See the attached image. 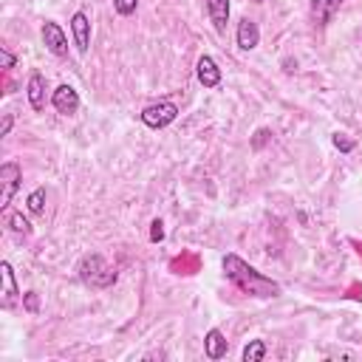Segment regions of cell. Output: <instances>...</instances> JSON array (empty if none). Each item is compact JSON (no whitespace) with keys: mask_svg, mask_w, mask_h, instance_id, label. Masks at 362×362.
<instances>
[{"mask_svg":"<svg viewBox=\"0 0 362 362\" xmlns=\"http://www.w3.org/2000/svg\"><path fill=\"white\" fill-rule=\"evenodd\" d=\"M221 263H223L226 280H232L243 294H252V297H277V294H280V286H277L272 277L260 274L255 266H249L243 257H238V255H223Z\"/></svg>","mask_w":362,"mask_h":362,"instance_id":"1","label":"cell"},{"mask_svg":"<svg viewBox=\"0 0 362 362\" xmlns=\"http://www.w3.org/2000/svg\"><path fill=\"white\" fill-rule=\"evenodd\" d=\"M76 274H79V280L85 283V286H90V288H110L113 283H116V269L102 257V255H96V252H90V255H85L82 260H79V266H76Z\"/></svg>","mask_w":362,"mask_h":362,"instance_id":"2","label":"cell"},{"mask_svg":"<svg viewBox=\"0 0 362 362\" xmlns=\"http://www.w3.org/2000/svg\"><path fill=\"white\" fill-rule=\"evenodd\" d=\"M175 119H178V105H173V102H167V99L153 102V105H147V107L141 110V122H144L147 127H153V130H161V127L173 124Z\"/></svg>","mask_w":362,"mask_h":362,"instance_id":"3","label":"cell"},{"mask_svg":"<svg viewBox=\"0 0 362 362\" xmlns=\"http://www.w3.org/2000/svg\"><path fill=\"white\" fill-rule=\"evenodd\" d=\"M20 181H23V170H20V164L6 161V164L0 167V209H6V206L11 204L14 192L20 189Z\"/></svg>","mask_w":362,"mask_h":362,"instance_id":"4","label":"cell"},{"mask_svg":"<svg viewBox=\"0 0 362 362\" xmlns=\"http://www.w3.org/2000/svg\"><path fill=\"white\" fill-rule=\"evenodd\" d=\"M40 34H42L45 48H48L54 57H65V54H68V37H65V31H62L54 20H45L42 28H40Z\"/></svg>","mask_w":362,"mask_h":362,"instance_id":"5","label":"cell"},{"mask_svg":"<svg viewBox=\"0 0 362 362\" xmlns=\"http://www.w3.org/2000/svg\"><path fill=\"white\" fill-rule=\"evenodd\" d=\"M51 105H54V110L62 113V116L76 113V110H79V93H76V88L59 85V88L51 93Z\"/></svg>","mask_w":362,"mask_h":362,"instance_id":"6","label":"cell"},{"mask_svg":"<svg viewBox=\"0 0 362 362\" xmlns=\"http://www.w3.org/2000/svg\"><path fill=\"white\" fill-rule=\"evenodd\" d=\"M71 37H74V45L79 54H88V45H90V20L85 11H76L71 17Z\"/></svg>","mask_w":362,"mask_h":362,"instance_id":"7","label":"cell"},{"mask_svg":"<svg viewBox=\"0 0 362 362\" xmlns=\"http://www.w3.org/2000/svg\"><path fill=\"white\" fill-rule=\"evenodd\" d=\"M195 74H198V82H201L206 90H212V88L221 85V68H218V62H215L209 54H204V57L198 59Z\"/></svg>","mask_w":362,"mask_h":362,"instance_id":"8","label":"cell"},{"mask_svg":"<svg viewBox=\"0 0 362 362\" xmlns=\"http://www.w3.org/2000/svg\"><path fill=\"white\" fill-rule=\"evenodd\" d=\"M235 40H238V48H240V51H252V48H257V42H260V28H257V23L249 20V17H243V20L238 23Z\"/></svg>","mask_w":362,"mask_h":362,"instance_id":"9","label":"cell"},{"mask_svg":"<svg viewBox=\"0 0 362 362\" xmlns=\"http://www.w3.org/2000/svg\"><path fill=\"white\" fill-rule=\"evenodd\" d=\"M0 280H3V297H0V305L3 308H11L14 305V300H17V280H14V269H11V263L8 260H3L0 263Z\"/></svg>","mask_w":362,"mask_h":362,"instance_id":"10","label":"cell"},{"mask_svg":"<svg viewBox=\"0 0 362 362\" xmlns=\"http://www.w3.org/2000/svg\"><path fill=\"white\" fill-rule=\"evenodd\" d=\"M25 93H28V105H31V110L40 113V110L45 107V76H42L40 71H34V74L28 76Z\"/></svg>","mask_w":362,"mask_h":362,"instance_id":"11","label":"cell"},{"mask_svg":"<svg viewBox=\"0 0 362 362\" xmlns=\"http://www.w3.org/2000/svg\"><path fill=\"white\" fill-rule=\"evenodd\" d=\"M226 337L218 331V328H209L206 331V337H204V354H206V359H221V356H226Z\"/></svg>","mask_w":362,"mask_h":362,"instance_id":"12","label":"cell"},{"mask_svg":"<svg viewBox=\"0 0 362 362\" xmlns=\"http://www.w3.org/2000/svg\"><path fill=\"white\" fill-rule=\"evenodd\" d=\"M206 11L209 20L215 25L218 34H226V23H229V0H206Z\"/></svg>","mask_w":362,"mask_h":362,"instance_id":"13","label":"cell"},{"mask_svg":"<svg viewBox=\"0 0 362 362\" xmlns=\"http://www.w3.org/2000/svg\"><path fill=\"white\" fill-rule=\"evenodd\" d=\"M339 6H342V0H314V6H311L314 20H317L320 25H325V23L339 11Z\"/></svg>","mask_w":362,"mask_h":362,"instance_id":"14","label":"cell"},{"mask_svg":"<svg viewBox=\"0 0 362 362\" xmlns=\"http://www.w3.org/2000/svg\"><path fill=\"white\" fill-rule=\"evenodd\" d=\"M263 356H266V342L263 339H252L243 348V362H260Z\"/></svg>","mask_w":362,"mask_h":362,"instance_id":"15","label":"cell"},{"mask_svg":"<svg viewBox=\"0 0 362 362\" xmlns=\"http://www.w3.org/2000/svg\"><path fill=\"white\" fill-rule=\"evenodd\" d=\"M25 204H28V209H31L34 215H42V212H45V189H42V187H37V189L28 195V201H25Z\"/></svg>","mask_w":362,"mask_h":362,"instance_id":"16","label":"cell"},{"mask_svg":"<svg viewBox=\"0 0 362 362\" xmlns=\"http://www.w3.org/2000/svg\"><path fill=\"white\" fill-rule=\"evenodd\" d=\"M8 223H11L14 232H20V235H31V223H28L20 212H11V215H8Z\"/></svg>","mask_w":362,"mask_h":362,"instance_id":"17","label":"cell"},{"mask_svg":"<svg viewBox=\"0 0 362 362\" xmlns=\"http://www.w3.org/2000/svg\"><path fill=\"white\" fill-rule=\"evenodd\" d=\"M136 6H139V0H113L116 14H122V17H130L136 11Z\"/></svg>","mask_w":362,"mask_h":362,"instance_id":"18","label":"cell"},{"mask_svg":"<svg viewBox=\"0 0 362 362\" xmlns=\"http://www.w3.org/2000/svg\"><path fill=\"white\" fill-rule=\"evenodd\" d=\"M23 308H25L28 314H37V311H40V297H37V291H25V294H23Z\"/></svg>","mask_w":362,"mask_h":362,"instance_id":"19","label":"cell"},{"mask_svg":"<svg viewBox=\"0 0 362 362\" xmlns=\"http://www.w3.org/2000/svg\"><path fill=\"white\" fill-rule=\"evenodd\" d=\"M150 226H153V229H150V240H153V243H158V240H164V223H161V221L156 218V221H153Z\"/></svg>","mask_w":362,"mask_h":362,"instance_id":"20","label":"cell"},{"mask_svg":"<svg viewBox=\"0 0 362 362\" xmlns=\"http://www.w3.org/2000/svg\"><path fill=\"white\" fill-rule=\"evenodd\" d=\"M334 147H337V150H342V153H351V150H354V141L337 133V136H334Z\"/></svg>","mask_w":362,"mask_h":362,"instance_id":"21","label":"cell"},{"mask_svg":"<svg viewBox=\"0 0 362 362\" xmlns=\"http://www.w3.org/2000/svg\"><path fill=\"white\" fill-rule=\"evenodd\" d=\"M0 62H3V68H14V54L6 51V48H0Z\"/></svg>","mask_w":362,"mask_h":362,"instance_id":"22","label":"cell"},{"mask_svg":"<svg viewBox=\"0 0 362 362\" xmlns=\"http://www.w3.org/2000/svg\"><path fill=\"white\" fill-rule=\"evenodd\" d=\"M11 124H14V116H11V113H6V116H3V127H0V139H3V136H8Z\"/></svg>","mask_w":362,"mask_h":362,"instance_id":"23","label":"cell"},{"mask_svg":"<svg viewBox=\"0 0 362 362\" xmlns=\"http://www.w3.org/2000/svg\"><path fill=\"white\" fill-rule=\"evenodd\" d=\"M255 3H263V0H255Z\"/></svg>","mask_w":362,"mask_h":362,"instance_id":"24","label":"cell"}]
</instances>
